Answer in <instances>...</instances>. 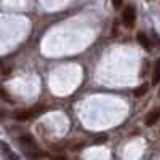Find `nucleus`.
Wrapping results in <instances>:
<instances>
[{
	"label": "nucleus",
	"instance_id": "f257e3e1",
	"mask_svg": "<svg viewBox=\"0 0 160 160\" xmlns=\"http://www.w3.org/2000/svg\"><path fill=\"white\" fill-rule=\"evenodd\" d=\"M19 144L22 146L24 152L28 154L31 158H40V157H43V152L38 149V146H37L34 136H31V135H22V136L19 138Z\"/></svg>",
	"mask_w": 160,
	"mask_h": 160
},
{
	"label": "nucleus",
	"instance_id": "9b49d317",
	"mask_svg": "<svg viewBox=\"0 0 160 160\" xmlns=\"http://www.w3.org/2000/svg\"><path fill=\"white\" fill-rule=\"evenodd\" d=\"M0 96H2L3 99H8V95H7V91L2 88V87H0Z\"/></svg>",
	"mask_w": 160,
	"mask_h": 160
},
{
	"label": "nucleus",
	"instance_id": "423d86ee",
	"mask_svg": "<svg viewBox=\"0 0 160 160\" xmlns=\"http://www.w3.org/2000/svg\"><path fill=\"white\" fill-rule=\"evenodd\" d=\"M138 40L141 42V45H142L146 50H151V47H152V45H151V40H149L148 37H146V34H144V32H139V34H138Z\"/></svg>",
	"mask_w": 160,
	"mask_h": 160
},
{
	"label": "nucleus",
	"instance_id": "7ed1b4c3",
	"mask_svg": "<svg viewBox=\"0 0 160 160\" xmlns=\"http://www.w3.org/2000/svg\"><path fill=\"white\" fill-rule=\"evenodd\" d=\"M135 19H136V11L131 5H128L122 13V21L127 28H133V26H135Z\"/></svg>",
	"mask_w": 160,
	"mask_h": 160
},
{
	"label": "nucleus",
	"instance_id": "0eeeda50",
	"mask_svg": "<svg viewBox=\"0 0 160 160\" xmlns=\"http://www.w3.org/2000/svg\"><path fill=\"white\" fill-rule=\"evenodd\" d=\"M158 80H160V62L157 61L155 68H154V78H152V83L158 85Z\"/></svg>",
	"mask_w": 160,
	"mask_h": 160
},
{
	"label": "nucleus",
	"instance_id": "39448f33",
	"mask_svg": "<svg viewBox=\"0 0 160 160\" xmlns=\"http://www.w3.org/2000/svg\"><path fill=\"white\" fill-rule=\"evenodd\" d=\"M157 120H158V111H151L148 115H146V125L148 127H152L154 123H157Z\"/></svg>",
	"mask_w": 160,
	"mask_h": 160
},
{
	"label": "nucleus",
	"instance_id": "f03ea898",
	"mask_svg": "<svg viewBox=\"0 0 160 160\" xmlns=\"http://www.w3.org/2000/svg\"><path fill=\"white\" fill-rule=\"evenodd\" d=\"M43 112V106H35V108L32 109H28V111H16L15 114H13V117H15L16 120H19V122H24V120H29L38 114Z\"/></svg>",
	"mask_w": 160,
	"mask_h": 160
},
{
	"label": "nucleus",
	"instance_id": "6e6552de",
	"mask_svg": "<svg viewBox=\"0 0 160 160\" xmlns=\"http://www.w3.org/2000/svg\"><path fill=\"white\" fill-rule=\"evenodd\" d=\"M148 88H149V87H148V83H142L141 87L135 88V91H133V95H135V96H138V98H139V96H142L144 93L148 91Z\"/></svg>",
	"mask_w": 160,
	"mask_h": 160
},
{
	"label": "nucleus",
	"instance_id": "9d476101",
	"mask_svg": "<svg viewBox=\"0 0 160 160\" xmlns=\"http://www.w3.org/2000/svg\"><path fill=\"white\" fill-rule=\"evenodd\" d=\"M122 3H123V0H112V5H114V8H120L122 7Z\"/></svg>",
	"mask_w": 160,
	"mask_h": 160
},
{
	"label": "nucleus",
	"instance_id": "f8f14e48",
	"mask_svg": "<svg viewBox=\"0 0 160 160\" xmlns=\"http://www.w3.org/2000/svg\"><path fill=\"white\" fill-rule=\"evenodd\" d=\"M51 160H66V157L64 155H53Z\"/></svg>",
	"mask_w": 160,
	"mask_h": 160
},
{
	"label": "nucleus",
	"instance_id": "20e7f679",
	"mask_svg": "<svg viewBox=\"0 0 160 160\" xmlns=\"http://www.w3.org/2000/svg\"><path fill=\"white\" fill-rule=\"evenodd\" d=\"M0 151H2V154L8 158V160H21L15 152H13L11 151V148H10V146L7 144V142H3V141H0Z\"/></svg>",
	"mask_w": 160,
	"mask_h": 160
},
{
	"label": "nucleus",
	"instance_id": "1a4fd4ad",
	"mask_svg": "<svg viewBox=\"0 0 160 160\" xmlns=\"http://www.w3.org/2000/svg\"><path fill=\"white\" fill-rule=\"evenodd\" d=\"M106 139H108V136L101 135V136H98V138L95 139V144H102V142H106Z\"/></svg>",
	"mask_w": 160,
	"mask_h": 160
}]
</instances>
